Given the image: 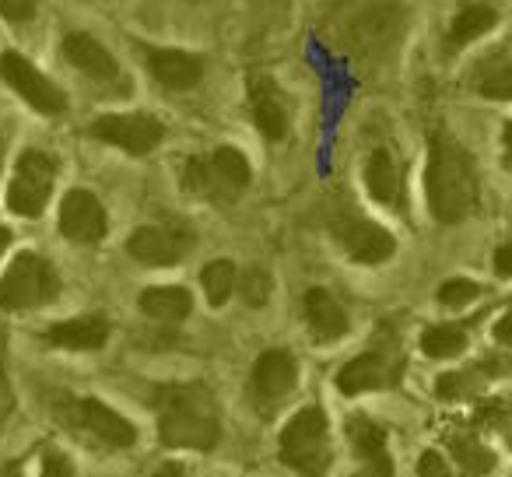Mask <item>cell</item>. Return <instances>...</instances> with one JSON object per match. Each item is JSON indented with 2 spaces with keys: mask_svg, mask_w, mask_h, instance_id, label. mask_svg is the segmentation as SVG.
I'll list each match as a JSON object with an SVG mask.
<instances>
[{
  "mask_svg": "<svg viewBox=\"0 0 512 477\" xmlns=\"http://www.w3.org/2000/svg\"><path fill=\"white\" fill-rule=\"evenodd\" d=\"M495 25H498V11L491 8V4H470V8H463L460 15L453 18V25H449L446 50L449 53L463 50V46H470L474 39L488 36Z\"/></svg>",
  "mask_w": 512,
  "mask_h": 477,
  "instance_id": "cell-22",
  "label": "cell"
},
{
  "mask_svg": "<svg viewBox=\"0 0 512 477\" xmlns=\"http://www.w3.org/2000/svg\"><path fill=\"white\" fill-rule=\"evenodd\" d=\"M246 99H249V116H253L256 130L267 141H285L288 137V99L278 88V81L271 74L253 71L246 81Z\"/></svg>",
  "mask_w": 512,
  "mask_h": 477,
  "instance_id": "cell-14",
  "label": "cell"
},
{
  "mask_svg": "<svg viewBox=\"0 0 512 477\" xmlns=\"http://www.w3.org/2000/svg\"><path fill=\"white\" fill-rule=\"evenodd\" d=\"M8 246H11V232H8L4 225H0V253L8 250Z\"/></svg>",
  "mask_w": 512,
  "mask_h": 477,
  "instance_id": "cell-39",
  "label": "cell"
},
{
  "mask_svg": "<svg viewBox=\"0 0 512 477\" xmlns=\"http://www.w3.org/2000/svg\"><path fill=\"white\" fill-rule=\"evenodd\" d=\"M109 341V320L102 316H74L46 330V344L67 351H99Z\"/></svg>",
  "mask_w": 512,
  "mask_h": 477,
  "instance_id": "cell-19",
  "label": "cell"
},
{
  "mask_svg": "<svg viewBox=\"0 0 512 477\" xmlns=\"http://www.w3.org/2000/svg\"><path fill=\"white\" fill-rule=\"evenodd\" d=\"M418 477H456V470H453V463H449L442 453H435V449H425V453L418 456Z\"/></svg>",
  "mask_w": 512,
  "mask_h": 477,
  "instance_id": "cell-31",
  "label": "cell"
},
{
  "mask_svg": "<svg viewBox=\"0 0 512 477\" xmlns=\"http://www.w3.org/2000/svg\"><path fill=\"white\" fill-rule=\"evenodd\" d=\"M15 411V393H11V383L4 376V365H0V425L8 421V414Z\"/></svg>",
  "mask_w": 512,
  "mask_h": 477,
  "instance_id": "cell-35",
  "label": "cell"
},
{
  "mask_svg": "<svg viewBox=\"0 0 512 477\" xmlns=\"http://www.w3.org/2000/svg\"><path fill=\"white\" fill-rule=\"evenodd\" d=\"M467 348V330L453 327V323H442V327H428L421 334V351L428 358H456Z\"/></svg>",
  "mask_w": 512,
  "mask_h": 477,
  "instance_id": "cell-26",
  "label": "cell"
},
{
  "mask_svg": "<svg viewBox=\"0 0 512 477\" xmlns=\"http://www.w3.org/2000/svg\"><path fill=\"white\" fill-rule=\"evenodd\" d=\"M253 179L246 155L239 148H214L207 158H190L183 169V186L193 197L214 200V204H228L235 200Z\"/></svg>",
  "mask_w": 512,
  "mask_h": 477,
  "instance_id": "cell-3",
  "label": "cell"
},
{
  "mask_svg": "<svg viewBox=\"0 0 512 477\" xmlns=\"http://www.w3.org/2000/svg\"><path fill=\"white\" fill-rule=\"evenodd\" d=\"M144 316L151 320H162V323H179L190 316L193 309V295L186 292L183 285H155V288H144L141 299H137Z\"/></svg>",
  "mask_w": 512,
  "mask_h": 477,
  "instance_id": "cell-21",
  "label": "cell"
},
{
  "mask_svg": "<svg viewBox=\"0 0 512 477\" xmlns=\"http://www.w3.org/2000/svg\"><path fill=\"white\" fill-rule=\"evenodd\" d=\"M474 299H481V285L470 278H449L439 285V302L446 309H463L470 306Z\"/></svg>",
  "mask_w": 512,
  "mask_h": 477,
  "instance_id": "cell-30",
  "label": "cell"
},
{
  "mask_svg": "<svg viewBox=\"0 0 512 477\" xmlns=\"http://www.w3.org/2000/svg\"><path fill=\"white\" fill-rule=\"evenodd\" d=\"M39 477H78V474H74V463L67 460L60 449H46L43 453V474Z\"/></svg>",
  "mask_w": 512,
  "mask_h": 477,
  "instance_id": "cell-32",
  "label": "cell"
},
{
  "mask_svg": "<svg viewBox=\"0 0 512 477\" xmlns=\"http://www.w3.org/2000/svg\"><path fill=\"white\" fill-rule=\"evenodd\" d=\"M495 337H498V344H509V316H502V320H498Z\"/></svg>",
  "mask_w": 512,
  "mask_h": 477,
  "instance_id": "cell-38",
  "label": "cell"
},
{
  "mask_svg": "<svg viewBox=\"0 0 512 477\" xmlns=\"http://www.w3.org/2000/svg\"><path fill=\"white\" fill-rule=\"evenodd\" d=\"M0 158H4V151H0ZM0 165H4V162H0Z\"/></svg>",
  "mask_w": 512,
  "mask_h": 477,
  "instance_id": "cell-41",
  "label": "cell"
},
{
  "mask_svg": "<svg viewBox=\"0 0 512 477\" xmlns=\"http://www.w3.org/2000/svg\"><path fill=\"white\" fill-rule=\"evenodd\" d=\"M351 442H355V453L362 463L379 460V456H390L386 453V432L376 425L372 418H351Z\"/></svg>",
  "mask_w": 512,
  "mask_h": 477,
  "instance_id": "cell-28",
  "label": "cell"
},
{
  "mask_svg": "<svg viewBox=\"0 0 512 477\" xmlns=\"http://www.w3.org/2000/svg\"><path fill=\"white\" fill-rule=\"evenodd\" d=\"M200 285H204V295L211 306H225L235 288V264L232 260H211V264L200 271Z\"/></svg>",
  "mask_w": 512,
  "mask_h": 477,
  "instance_id": "cell-27",
  "label": "cell"
},
{
  "mask_svg": "<svg viewBox=\"0 0 512 477\" xmlns=\"http://www.w3.org/2000/svg\"><path fill=\"white\" fill-rule=\"evenodd\" d=\"M425 197L432 218L442 225H456V221L470 218L477 211V200H481L474 158L456 137L442 134V130L428 144Z\"/></svg>",
  "mask_w": 512,
  "mask_h": 477,
  "instance_id": "cell-1",
  "label": "cell"
},
{
  "mask_svg": "<svg viewBox=\"0 0 512 477\" xmlns=\"http://www.w3.org/2000/svg\"><path fill=\"white\" fill-rule=\"evenodd\" d=\"M495 271H498V278H509V274H512V250H509V246H498Z\"/></svg>",
  "mask_w": 512,
  "mask_h": 477,
  "instance_id": "cell-36",
  "label": "cell"
},
{
  "mask_svg": "<svg viewBox=\"0 0 512 477\" xmlns=\"http://www.w3.org/2000/svg\"><path fill=\"white\" fill-rule=\"evenodd\" d=\"M151 477H190V474H186L183 463H162V467H158Z\"/></svg>",
  "mask_w": 512,
  "mask_h": 477,
  "instance_id": "cell-37",
  "label": "cell"
},
{
  "mask_svg": "<svg viewBox=\"0 0 512 477\" xmlns=\"http://www.w3.org/2000/svg\"><path fill=\"white\" fill-rule=\"evenodd\" d=\"M491 369H495V365H470V369H463V372H446V376L439 379V386H435V393H439L442 400L470 397V393L481 390L491 376H498V372H491Z\"/></svg>",
  "mask_w": 512,
  "mask_h": 477,
  "instance_id": "cell-25",
  "label": "cell"
},
{
  "mask_svg": "<svg viewBox=\"0 0 512 477\" xmlns=\"http://www.w3.org/2000/svg\"><path fill=\"white\" fill-rule=\"evenodd\" d=\"M0 477H22V467H18V463H11V467L0 470Z\"/></svg>",
  "mask_w": 512,
  "mask_h": 477,
  "instance_id": "cell-40",
  "label": "cell"
},
{
  "mask_svg": "<svg viewBox=\"0 0 512 477\" xmlns=\"http://www.w3.org/2000/svg\"><path fill=\"white\" fill-rule=\"evenodd\" d=\"M239 295L246 306H267V299H271V274L264 271V267H249L246 274L239 278Z\"/></svg>",
  "mask_w": 512,
  "mask_h": 477,
  "instance_id": "cell-29",
  "label": "cell"
},
{
  "mask_svg": "<svg viewBox=\"0 0 512 477\" xmlns=\"http://www.w3.org/2000/svg\"><path fill=\"white\" fill-rule=\"evenodd\" d=\"M355 477H393V460L390 456H379V460H369L355 470Z\"/></svg>",
  "mask_w": 512,
  "mask_h": 477,
  "instance_id": "cell-34",
  "label": "cell"
},
{
  "mask_svg": "<svg viewBox=\"0 0 512 477\" xmlns=\"http://www.w3.org/2000/svg\"><path fill=\"white\" fill-rule=\"evenodd\" d=\"M60 295V274L39 253H18L11 267L0 278V309L22 313V309H39Z\"/></svg>",
  "mask_w": 512,
  "mask_h": 477,
  "instance_id": "cell-6",
  "label": "cell"
},
{
  "mask_svg": "<svg viewBox=\"0 0 512 477\" xmlns=\"http://www.w3.org/2000/svg\"><path fill=\"white\" fill-rule=\"evenodd\" d=\"M474 88L488 99H509L512 95V64L509 53L495 50L488 60H481L474 71Z\"/></svg>",
  "mask_w": 512,
  "mask_h": 477,
  "instance_id": "cell-24",
  "label": "cell"
},
{
  "mask_svg": "<svg viewBox=\"0 0 512 477\" xmlns=\"http://www.w3.org/2000/svg\"><path fill=\"white\" fill-rule=\"evenodd\" d=\"M330 232H334L337 246H341L355 264L376 267V264H386V260L397 253V239H393L383 225H376V221L362 218V214H355V211L337 214V218L330 221Z\"/></svg>",
  "mask_w": 512,
  "mask_h": 477,
  "instance_id": "cell-9",
  "label": "cell"
},
{
  "mask_svg": "<svg viewBox=\"0 0 512 477\" xmlns=\"http://www.w3.org/2000/svg\"><path fill=\"white\" fill-rule=\"evenodd\" d=\"M190 250L193 235L183 225H141L127 243L130 257L148 267H176Z\"/></svg>",
  "mask_w": 512,
  "mask_h": 477,
  "instance_id": "cell-13",
  "label": "cell"
},
{
  "mask_svg": "<svg viewBox=\"0 0 512 477\" xmlns=\"http://www.w3.org/2000/svg\"><path fill=\"white\" fill-rule=\"evenodd\" d=\"M53 179H57V162L46 151H22L8 186V207L18 218H39L50 204Z\"/></svg>",
  "mask_w": 512,
  "mask_h": 477,
  "instance_id": "cell-7",
  "label": "cell"
},
{
  "mask_svg": "<svg viewBox=\"0 0 512 477\" xmlns=\"http://www.w3.org/2000/svg\"><path fill=\"white\" fill-rule=\"evenodd\" d=\"M60 418H67V425H74L88 439H99L109 449H127L137 442V428L95 397H71L60 407Z\"/></svg>",
  "mask_w": 512,
  "mask_h": 477,
  "instance_id": "cell-8",
  "label": "cell"
},
{
  "mask_svg": "<svg viewBox=\"0 0 512 477\" xmlns=\"http://www.w3.org/2000/svg\"><path fill=\"white\" fill-rule=\"evenodd\" d=\"M60 53H64V60L74 67V71L85 74V78L95 81V85H106V88L127 85V81H123L120 64H116V57L99 43V39L88 36V32H71V36H64Z\"/></svg>",
  "mask_w": 512,
  "mask_h": 477,
  "instance_id": "cell-15",
  "label": "cell"
},
{
  "mask_svg": "<svg viewBox=\"0 0 512 477\" xmlns=\"http://www.w3.org/2000/svg\"><path fill=\"white\" fill-rule=\"evenodd\" d=\"M0 81L15 88V92L43 116H60L67 109L64 92H60L32 60H25L22 53H15V50L0 53Z\"/></svg>",
  "mask_w": 512,
  "mask_h": 477,
  "instance_id": "cell-11",
  "label": "cell"
},
{
  "mask_svg": "<svg viewBox=\"0 0 512 477\" xmlns=\"http://www.w3.org/2000/svg\"><path fill=\"white\" fill-rule=\"evenodd\" d=\"M295 383H299V362H295L292 351H264V355L256 358L253 376H249V400L267 418L295 390Z\"/></svg>",
  "mask_w": 512,
  "mask_h": 477,
  "instance_id": "cell-10",
  "label": "cell"
},
{
  "mask_svg": "<svg viewBox=\"0 0 512 477\" xmlns=\"http://www.w3.org/2000/svg\"><path fill=\"white\" fill-rule=\"evenodd\" d=\"M400 376H404V351H400L393 327L383 323L379 334L372 337V348L337 372V386L355 397V393L393 390V386H400Z\"/></svg>",
  "mask_w": 512,
  "mask_h": 477,
  "instance_id": "cell-4",
  "label": "cell"
},
{
  "mask_svg": "<svg viewBox=\"0 0 512 477\" xmlns=\"http://www.w3.org/2000/svg\"><path fill=\"white\" fill-rule=\"evenodd\" d=\"M158 435L169 449H214L221 439L218 400L207 386L183 383L155 393Z\"/></svg>",
  "mask_w": 512,
  "mask_h": 477,
  "instance_id": "cell-2",
  "label": "cell"
},
{
  "mask_svg": "<svg viewBox=\"0 0 512 477\" xmlns=\"http://www.w3.org/2000/svg\"><path fill=\"white\" fill-rule=\"evenodd\" d=\"M449 449L456 456V467L460 474L456 477H484L491 467H495V453L477 439V432H467V428H456V432L446 435Z\"/></svg>",
  "mask_w": 512,
  "mask_h": 477,
  "instance_id": "cell-23",
  "label": "cell"
},
{
  "mask_svg": "<svg viewBox=\"0 0 512 477\" xmlns=\"http://www.w3.org/2000/svg\"><path fill=\"white\" fill-rule=\"evenodd\" d=\"M92 137L127 151V155H148L165 141V127L148 113H106L92 123Z\"/></svg>",
  "mask_w": 512,
  "mask_h": 477,
  "instance_id": "cell-12",
  "label": "cell"
},
{
  "mask_svg": "<svg viewBox=\"0 0 512 477\" xmlns=\"http://www.w3.org/2000/svg\"><path fill=\"white\" fill-rule=\"evenodd\" d=\"M39 0H0V18H8V22H29L36 18Z\"/></svg>",
  "mask_w": 512,
  "mask_h": 477,
  "instance_id": "cell-33",
  "label": "cell"
},
{
  "mask_svg": "<svg viewBox=\"0 0 512 477\" xmlns=\"http://www.w3.org/2000/svg\"><path fill=\"white\" fill-rule=\"evenodd\" d=\"M106 207L88 190H71L60 204V232L64 239L81 246H92L106 239Z\"/></svg>",
  "mask_w": 512,
  "mask_h": 477,
  "instance_id": "cell-17",
  "label": "cell"
},
{
  "mask_svg": "<svg viewBox=\"0 0 512 477\" xmlns=\"http://www.w3.org/2000/svg\"><path fill=\"white\" fill-rule=\"evenodd\" d=\"M365 190L372 193V200L386 207H397L400 197H404V179H400L397 162L386 148H376L365 162Z\"/></svg>",
  "mask_w": 512,
  "mask_h": 477,
  "instance_id": "cell-20",
  "label": "cell"
},
{
  "mask_svg": "<svg viewBox=\"0 0 512 477\" xmlns=\"http://www.w3.org/2000/svg\"><path fill=\"white\" fill-rule=\"evenodd\" d=\"M141 57L155 81L169 92H190L204 81V57L190 50H169V46H141Z\"/></svg>",
  "mask_w": 512,
  "mask_h": 477,
  "instance_id": "cell-16",
  "label": "cell"
},
{
  "mask_svg": "<svg viewBox=\"0 0 512 477\" xmlns=\"http://www.w3.org/2000/svg\"><path fill=\"white\" fill-rule=\"evenodd\" d=\"M302 309H306L309 334H313L320 344H334L348 334V327H351L348 309H344L327 288H309L306 299H302Z\"/></svg>",
  "mask_w": 512,
  "mask_h": 477,
  "instance_id": "cell-18",
  "label": "cell"
},
{
  "mask_svg": "<svg viewBox=\"0 0 512 477\" xmlns=\"http://www.w3.org/2000/svg\"><path fill=\"white\" fill-rule=\"evenodd\" d=\"M281 463L306 477H320L330 467V428L320 407H302L281 432Z\"/></svg>",
  "mask_w": 512,
  "mask_h": 477,
  "instance_id": "cell-5",
  "label": "cell"
}]
</instances>
